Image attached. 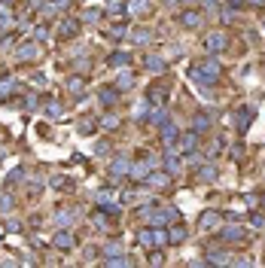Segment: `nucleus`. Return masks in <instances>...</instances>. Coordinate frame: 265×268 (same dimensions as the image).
Masks as SVG:
<instances>
[{"label":"nucleus","instance_id":"obj_20","mask_svg":"<svg viewBox=\"0 0 265 268\" xmlns=\"http://www.w3.org/2000/svg\"><path fill=\"white\" fill-rule=\"evenodd\" d=\"M128 168H131V165H128L125 159H116L113 168H110V171H113V180H125V177H128Z\"/></svg>","mask_w":265,"mask_h":268},{"label":"nucleus","instance_id":"obj_27","mask_svg":"<svg viewBox=\"0 0 265 268\" xmlns=\"http://www.w3.org/2000/svg\"><path fill=\"white\" fill-rule=\"evenodd\" d=\"M101 128H107V131H116V128H119V116H116V113H107V116L101 119Z\"/></svg>","mask_w":265,"mask_h":268},{"label":"nucleus","instance_id":"obj_5","mask_svg":"<svg viewBox=\"0 0 265 268\" xmlns=\"http://www.w3.org/2000/svg\"><path fill=\"white\" fill-rule=\"evenodd\" d=\"M52 247H55V250H61V253L73 250V247H76V235H73V232H67V229H61V232H55Z\"/></svg>","mask_w":265,"mask_h":268},{"label":"nucleus","instance_id":"obj_24","mask_svg":"<svg viewBox=\"0 0 265 268\" xmlns=\"http://www.w3.org/2000/svg\"><path fill=\"white\" fill-rule=\"evenodd\" d=\"M146 183H150V186H156V189H162V186H168V183H171V174H168V171H165V174H153V171H150Z\"/></svg>","mask_w":265,"mask_h":268},{"label":"nucleus","instance_id":"obj_1","mask_svg":"<svg viewBox=\"0 0 265 268\" xmlns=\"http://www.w3.org/2000/svg\"><path fill=\"white\" fill-rule=\"evenodd\" d=\"M220 76H223V64L214 55H208V58H201V61H195L189 67V79L198 82V85H214Z\"/></svg>","mask_w":265,"mask_h":268},{"label":"nucleus","instance_id":"obj_42","mask_svg":"<svg viewBox=\"0 0 265 268\" xmlns=\"http://www.w3.org/2000/svg\"><path fill=\"white\" fill-rule=\"evenodd\" d=\"M183 3H189V6H192V3H198V0H183Z\"/></svg>","mask_w":265,"mask_h":268},{"label":"nucleus","instance_id":"obj_9","mask_svg":"<svg viewBox=\"0 0 265 268\" xmlns=\"http://www.w3.org/2000/svg\"><path fill=\"white\" fill-rule=\"evenodd\" d=\"M165 171H168L171 177L183 171V162H180V156H177V150H168V153H165Z\"/></svg>","mask_w":265,"mask_h":268},{"label":"nucleus","instance_id":"obj_41","mask_svg":"<svg viewBox=\"0 0 265 268\" xmlns=\"http://www.w3.org/2000/svg\"><path fill=\"white\" fill-rule=\"evenodd\" d=\"M250 6H256V9H265V0H250Z\"/></svg>","mask_w":265,"mask_h":268},{"label":"nucleus","instance_id":"obj_30","mask_svg":"<svg viewBox=\"0 0 265 268\" xmlns=\"http://www.w3.org/2000/svg\"><path fill=\"white\" fill-rule=\"evenodd\" d=\"M67 88H70V92H76V95H82V88H85V82H82L79 76H70V79H67Z\"/></svg>","mask_w":265,"mask_h":268},{"label":"nucleus","instance_id":"obj_10","mask_svg":"<svg viewBox=\"0 0 265 268\" xmlns=\"http://www.w3.org/2000/svg\"><path fill=\"white\" fill-rule=\"evenodd\" d=\"M128 177H131L134 183H146V177H150V165H146V162H134V165L128 168Z\"/></svg>","mask_w":265,"mask_h":268},{"label":"nucleus","instance_id":"obj_31","mask_svg":"<svg viewBox=\"0 0 265 268\" xmlns=\"http://www.w3.org/2000/svg\"><path fill=\"white\" fill-rule=\"evenodd\" d=\"M146 119H150V122H159V125H165V122H168V116H165V110H162V107H159V110H153Z\"/></svg>","mask_w":265,"mask_h":268},{"label":"nucleus","instance_id":"obj_2","mask_svg":"<svg viewBox=\"0 0 265 268\" xmlns=\"http://www.w3.org/2000/svg\"><path fill=\"white\" fill-rule=\"evenodd\" d=\"M15 58H18V61H27V64L37 61V58H40V43H34V40L18 43V46H15Z\"/></svg>","mask_w":265,"mask_h":268},{"label":"nucleus","instance_id":"obj_34","mask_svg":"<svg viewBox=\"0 0 265 268\" xmlns=\"http://www.w3.org/2000/svg\"><path fill=\"white\" fill-rule=\"evenodd\" d=\"M150 9V0H131V12H146Z\"/></svg>","mask_w":265,"mask_h":268},{"label":"nucleus","instance_id":"obj_38","mask_svg":"<svg viewBox=\"0 0 265 268\" xmlns=\"http://www.w3.org/2000/svg\"><path fill=\"white\" fill-rule=\"evenodd\" d=\"M21 177H24V171H21V168H18V171H12V174H9V183H18V180H21Z\"/></svg>","mask_w":265,"mask_h":268},{"label":"nucleus","instance_id":"obj_21","mask_svg":"<svg viewBox=\"0 0 265 268\" xmlns=\"http://www.w3.org/2000/svg\"><path fill=\"white\" fill-rule=\"evenodd\" d=\"M229 259H232V256H229L226 250H208V259H204V262H208V265H223V262H229Z\"/></svg>","mask_w":265,"mask_h":268},{"label":"nucleus","instance_id":"obj_40","mask_svg":"<svg viewBox=\"0 0 265 268\" xmlns=\"http://www.w3.org/2000/svg\"><path fill=\"white\" fill-rule=\"evenodd\" d=\"M244 6V0H229V9H241Z\"/></svg>","mask_w":265,"mask_h":268},{"label":"nucleus","instance_id":"obj_6","mask_svg":"<svg viewBox=\"0 0 265 268\" xmlns=\"http://www.w3.org/2000/svg\"><path fill=\"white\" fill-rule=\"evenodd\" d=\"M79 27H82V21H79L76 15H73V18L67 15V18L61 21V31H58V34H61V40H73V37L79 34Z\"/></svg>","mask_w":265,"mask_h":268},{"label":"nucleus","instance_id":"obj_33","mask_svg":"<svg viewBox=\"0 0 265 268\" xmlns=\"http://www.w3.org/2000/svg\"><path fill=\"white\" fill-rule=\"evenodd\" d=\"M98 18H101V12H98V9H85V12L79 15V21H89V24H92V21H98Z\"/></svg>","mask_w":265,"mask_h":268},{"label":"nucleus","instance_id":"obj_7","mask_svg":"<svg viewBox=\"0 0 265 268\" xmlns=\"http://www.w3.org/2000/svg\"><path fill=\"white\" fill-rule=\"evenodd\" d=\"M211 128H214V116H211V113L201 110V113L192 116V131H195V134H204V131H211Z\"/></svg>","mask_w":265,"mask_h":268},{"label":"nucleus","instance_id":"obj_37","mask_svg":"<svg viewBox=\"0 0 265 268\" xmlns=\"http://www.w3.org/2000/svg\"><path fill=\"white\" fill-rule=\"evenodd\" d=\"M46 40H49V27L40 24V27H37V43H46Z\"/></svg>","mask_w":265,"mask_h":268},{"label":"nucleus","instance_id":"obj_3","mask_svg":"<svg viewBox=\"0 0 265 268\" xmlns=\"http://www.w3.org/2000/svg\"><path fill=\"white\" fill-rule=\"evenodd\" d=\"M226 46H229V37H226L223 31H214V34H208V37H204V49H208L211 55H220Z\"/></svg>","mask_w":265,"mask_h":268},{"label":"nucleus","instance_id":"obj_17","mask_svg":"<svg viewBox=\"0 0 265 268\" xmlns=\"http://www.w3.org/2000/svg\"><path fill=\"white\" fill-rule=\"evenodd\" d=\"M73 217H76L73 207H58V211H55V223H58L61 229H67V226L73 223Z\"/></svg>","mask_w":265,"mask_h":268},{"label":"nucleus","instance_id":"obj_26","mask_svg":"<svg viewBox=\"0 0 265 268\" xmlns=\"http://www.w3.org/2000/svg\"><path fill=\"white\" fill-rule=\"evenodd\" d=\"M131 40L143 46V43H150V40H153V31H150V27H137V31H131Z\"/></svg>","mask_w":265,"mask_h":268},{"label":"nucleus","instance_id":"obj_19","mask_svg":"<svg viewBox=\"0 0 265 268\" xmlns=\"http://www.w3.org/2000/svg\"><path fill=\"white\" fill-rule=\"evenodd\" d=\"M177 137H180L177 125H174V122H165V125H162V140H165V143H177Z\"/></svg>","mask_w":265,"mask_h":268},{"label":"nucleus","instance_id":"obj_22","mask_svg":"<svg viewBox=\"0 0 265 268\" xmlns=\"http://www.w3.org/2000/svg\"><path fill=\"white\" fill-rule=\"evenodd\" d=\"M107 61H110L113 67H128V64H131V52H113Z\"/></svg>","mask_w":265,"mask_h":268},{"label":"nucleus","instance_id":"obj_43","mask_svg":"<svg viewBox=\"0 0 265 268\" xmlns=\"http://www.w3.org/2000/svg\"><path fill=\"white\" fill-rule=\"evenodd\" d=\"M3 156H6V153H3V150H0V159H3Z\"/></svg>","mask_w":265,"mask_h":268},{"label":"nucleus","instance_id":"obj_14","mask_svg":"<svg viewBox=\"0 0 265 268\" xmlns=\"http://www.w3.org/2000/svg\"><path fill=\"white\" fill-rule=\"evenodd\" d=\"M98 101L104 104V107H113L116 101H119V88L113 85V88H98Z\"/></svg>","mask_w":265,"mask_h":268},{"label":"nucleus","instance_id":"obj_28","mask_svg":"<svg viewBox=\"0 0 265 268\" xmlns=\"http://www.w3.org/2000/svg\"><path fill=\"white\" fill-rule=\"evenodd\" d=\"M61 113H64V110H61L58 101H49V104H46V116H49V119H58Z\"/></svg>","mask_w":265,"mask_h":268},{"label":"nucleus","instance_id":"obj_18","mask_svg":"<svg viewBox=\"0 0 265 268\" xmlns=\"http://www.w3.org/2000/svg\"><path fill=\"white\" fill-rule=\"evenodd\" d=\"M12 24H15V18H12L9 6H6V3H0V34H6V31H9Z\"/></svg>","mask_w":265,"mask_h":268},{"label":"nucleus","instance_id":"obj_32","mask_svg":"<svg viewBox=\"0 0 265 268\" xmlns=\"http://www.w3.org/2000/svg\"><path fill=\"white\" fill-rule=\"evenodd\" d=\"M214 177H217V171H214V165H204V168L198 171V180H208V183H211Z\"/></svg>","mask_w":265,"mask_h":268},{"label":"nucleus","instance_id":"obj_4","mask_svg":"<svg viewBox=\"0 0 265 268\" xmlns=\"http://www.w3.org/2000/svg\"><path fill=\"white\" fill-rule=\"evenodd\" d=\"M174 150H177V153H186V156H189V153H198V134H195V131H183V134L177 137V146H174Z\"/></svg>","mask_w":265,"mask_h":268},{"label":"nucleus","instance_id":"obj_12","mask_svg":"<svg viewBox=\"0 0 265 268\" xmlns=\"http://www.w3.org/2000/svg\"><path fill=\"white\" fill-rule=\"evenodd\" d=\"M186 241V226L177 220V223H171V229H168V244L174 247V244H183Z\"/></svg>","mask_w":265,"mask_h":268},{"label":"nucleus","instance_id":"obj_36","mask_svg":"<svg viewBox=\"0 0 265 268\" xmlns=\"http://www.w3.org/2000/svg\"><path fill=\"white\" fill-rule=\"evenodd\" d=\"M250 223H253L256 229H262V226H265V214H259V211H256V214H250Z\"/></svg>","mask_w":265,"mask_h":268},{"label":"nucleus","instance_id":"obj_35","mask_svg":"<svg viewBox=\"0 0 265 268\" xmlns=\"http://www.w3.org/2000/svg\"><path fill=\"white\" fill-rule=\"evenodd\" d=\"M92 131H95V122L92 119H82L79 122V134H92Z\"/></svg>","mask_w":265,"mask_h":268},{"label":"nucleus","instance_id":"obj_23","mask_svg":"<svg viewBox=\"0 0 265 268\" xmlns=\"http://www.w3.org/2000/svg\"><path fill=\"white\" fill-rule=\"evenodd\" d=\"M143 67L153 70V73H162V70H165V61H162L159 55H146V58H143Z\"/></svg>","mask_w":265,"mask_h":268},{"label":"nucleus","instance_id":"obj_29","mask_svg":"<svg viewBox=\"0 0 265 268\" xmlns=\"http://www.w3.org/2000/svg\"><path fill=\"white\" fill-rule=\"evenodd\" d=\"M122 253V244L119 241H110V244H104V256L110 259V256H119Z\"/></svg>","mask_w":265,"mask_h":268},{"label":"nucleus","instance_id":"obj_11","mask_svg":"<svg viewBox=\"0 0 265 268\" xmlns=\"http://www.w3.org/2000/svg\"><path fill=\"white\" fill-rule=\"evenodd\" d=\"M220 220H223V217H220V211H204V214L198 217V226H201L204 232H211V229H217V226H220Z\"/></svg>","mask_w":265,"mask_h":268},{"label":"nucleus","instance_id":"obj_25","mask_svg":"<svg viewBox=\"0 0 265 268\" xmlns=\"http://www.w3.org/2000/svg\"><path fill=\"white\" fill-rule=\"evenodd\" d=\"M131 85H134V76H131L128 70H122V73L116 76V88H119V92H128Z\"/></svg>","mask_w":265,"mask_h":268},{"label":"nucleus","instance_id":"obj_16","mask_svg":"<svg viewBox=\"0 0 265 268\" xmlns=\"http://www.w3.org/2000/svg\"><path fill=\"white\" fill-rule=\"evenodd\" d=\"M180 24H183V27H189V31H198V27H201V15L189 9V12H183V15H180Z\"/></svg>","mask_w":265,"mask_h":268},{"label":"nucleus","instance_id":"obj_8","mask_svg":"<svg viewBox=\"0 0 265 268\" xmlns=\"http://www.w3.org/2000/svg\"><path fill=\"white\" fill-rule=\"evenodd\" d=\"M146 101H150L153 107H165V101H168V88H165V85H150V88H146Z\"/></svg>","mask_w":265,"mask_h":268},{"label":"nucleus","instance_id":"obj_13","mask_svg":"<svg viewBox=\"0 0 265 268\" xmlns=\"http://www.w3.org/2000/svg\"><path fill=\"white\" fill-rule=\"evenodd\" d=\"M220 238H223V241H241V238H244V226H241V223H232V226L220 229Z\"/></svg>","mask_w":265,"mask_h":268},{"label":"nucleus","instance_id":"obj_44","mask_svg":"<svg viewBox=\"0 0 265 268\" xmlns=\"http://www.w3.org/2000/svg\"><path fill=\"white\" fill-rule=\"evenodd\" d=\"M262 207H265V201H262Z\"/></svg>","mask_w":265,"mask_h":268},{"label":"nucleus","instance_id":"obj_15","mask_svg":"<svg viewBox=\"0 0 265 268\" xmlns=\"http://www.w3.org/2000/svg\"><path fill=\"white\" fill-rule=\"evenodd\" d=\"M253 116H256V107H244V110L238 113V125H235V128H238V131H247L250 122H253Z\"/></svg>","mask_w":265,"mask_h":268},{"label":"nucleus","instance_id":"obj_39","mask_svg":"<svg viewBox=\"0 0 265 268\" xmlns=\"http://www.w3.org/2000/svg\"><path fill=\"white\" fill-rule=\"evenodd\" d=\"M9 207H12V201H9V198L3 195V198H0V211H9Z\"/></svg>","mask_w":265,"mask_h":268}]
</instances>
